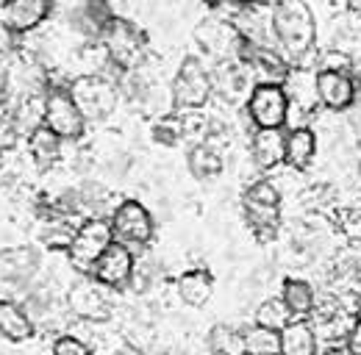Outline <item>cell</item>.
<instances>
[{"instance_id":"cell-1","label":"cell","mask_w":361,"mask_h":355,"mask_svg":"<svg viewBox=\"0 0 361 355\" xmlns=\"http://www.w3.org/2000/svg\"><path fill=\"white\" fill-rule=\"evenodd\" d=\"M272 28L281 56L292 67H312L317 58V17L309 0H275L272 3Z\"/></svg>"},{"instance_id":"cell-2","label":"cell","mask_w":361,"mask_h":355,"mask_svg":"<svg viewBox=\"0 0 361 355\" xmlns=\"http://www.w3.org/2000/svg\"><path fill=\"white\" fill-rule=\"evenodd\" d=\"M242 211L259 242H272L283 220V197L270 178L253 180L242 194Z\"/></svg>"},{"instance_id":"cell-3","label":"cell","mask_w":361,"mask_h":355,"mask_svg":"<svg viewBox=\"0 0 361 355\" xmlns=\"http://www.w3.org/2000/svg\"><path fill=\"white\" fill-rule=\"evenodd\" d=\"M170 87H173V97H176V111H200L203 106H209V100L214 94L212 70L195 56L180 61Z\"/></svg>"},{"instance_id":"cell-4","label":"cell","mask_w":361,"mask_h":355,"mask_svg":"<svg viewBox=\"0 0 361 355\" xmlns=\"http://www.w3.org/2000/svg\"><path fill=\"white\" fill-rule=\"evenodd\" d=\"M67 89H70L75 106L81 108L84 120H92V123L106 120L117 108V100H120V87L114 81L97 78V75H78Z\"/></svg>"},{"instance_id":"cell-5","label":"cell","mask_w":361,"mask_h":355,"mask_svg":"<svg viewBox=\"0 0 361 355\" xmlns=\"http://www.w3.org/2000/svg\"><path fill=\"white\" fill-rule=\"evenodd\" d=\"M114 242L131 247V250H142L150 244L153 239V214L139 203V200H123L117 203L114 214L109 217Z\"/></svg>"},{"instance_id":"cell-6","label":"cell","mask_w":361,"mask_h":355,"mask_svg":"<svg viewBox=\"0 0 361 355\" xmlns=\"http://www.w3.org/2000/svg\"><path fill=\"white\" fill-rule=\"evenodd\" d=\"M111 242H114V233H111L109 220H84L67 250L73 269H78L81 275H90L97 259L111 247Z\"/></svg>"},{"instance_id":"cell-7","label":"cell","mask_w":361,"mask_h":355,"mask_svg":"<svg viewBox=\"0 0 361 355\" xmlns=\"http://www.w3.org/2000/svg\"><path fill=\"white\" fill-rule=\"evenodd\" d=\"M100 42L109 50L111 61L117 67H123V70H134L145 58V37H142V31L136 28L134 23L126 20V17H114L103 28Z\"/></svg>"},{"instance_id":"cell-8","label":"cell","mask_w":361,"mask_h":355,"mask_svg":"<svg viewBox=\"0 0 361 355\" xmlns=\"http://www.w3.org/2000/svg\"><path fill=\"white\" fill-rule=\"evenodd\" d=\"M231 25L239 34L242 44H247V47H275L278 50L270 3L242 0L239 8H236V14L231 17Z\"/></svg>"},{"instance_id":"cell-9","label":"cell","mask_w":361,"mask_h":355,"mask_svg":"<svg viewBox=\"0 0 361 355\" xmlns=\"http://www.w3.org/2000/svg\"><path fill=\"white\" fill-rule=\"evenodd\" d=\"M111 289H106L103 283H97L92 275L78 278L70 292H67V309L73 316H78L81 322H106L111 319L114 306H111Z\"/></svg>"},{"instance_id":"cell-10","label":"cell","mask_w":361,"mask_h":355,"mask_svg":"<svg viewBox=\"0 0 361 355\" xmlns=\"http://www.w3.org/2000/svg\"><path fill=\"white\" fill-rule=\"evenodd\" d=\"M289 97L281 84H256L245 100V114L253 128H283Z\"/></svg>"},{"instance_id":"cell-11","label":"cell","mask_w":361,"mask_h":355,"mask_svg":"<svg viewBox=\"0 0 361 355\" xmlns=\"http://www.w3.org/2000/svg\"><path fill=\"white\" fill-rule=\"evenodd\" d=\"M84 114L75 106L70 89H50L45 94V128L61 136V139H81L84 133Z\"/></svg>"},{"instance_id":"cell-12","label":"cell","mask_w":361,"mask_h":355,"mask_svg":"<svg viewBox=\"0 0 361 355\" xmlns=\"http://www.w3.org/2000/svg\"><path fill=\"white\" fill-rule=\"evenodd\" d=\"M134 269H136V253L131 247L120 244V242H111V247L97 259V264L92 266V278L97 283H103L106 289H126L131 286L134 280Z\"/></svg>"},{"instance_id":"cell-13","label":"cell","mask_w":361,"mask_h":355,"mask_svg":"<svg viewBox=\"0 0 361 355\" xmlns=\"http://www.w3.org/2000/svg\"><path fill=\"white\" fill-rule=\"evenodd\" d=\"M195 39L206 50V56L217 58V61H231L242 56V39L233 31V25L220 20V17H206L203 23H197L195 28Z\"/></svg>"},{"instance_id":"cell-14","label":"cell","mask_w":361,"mask_h":355,"mask_svg":"<svg viewBox=\"0 0 361 355\" xmlns=\"http://www.w3.org/2000/svg\"><path fill=\"white\" fill-rule=\"evenodd\" d=\"M319 108L331 114H345L356 97V78L348 73H317Z\"/></svg>"},{"instance_id":"cell-15","label":"cell","mask_w":361,"mask_h":355,"mask_svg":"<svg viewBox=\"0 0 361 355\" xmlns=\"http://www.w3.org/2000/svg\"><path fill=\"white\" fill-rule=\"evenodd\" d=\"M228 139V131L209 133L206 142L195 144L186 156V164H189V173L197 178V180H212L226 170V153H223V142Z\"/></svg>"},{"instance_id":"cell-16","label":"cell","mask_w":361,"mask_h":355,"mask_svg":"<svg viewBox=\"0 0 361 355\" xmlns=\"http://www.w3.org/2000/svg\"><path fill=\"white\" fill-rule=\"evenodd\" d=\"M250 161L256 170H275L286 161V131L256 128L250 133Z\"/></svg>"},{"instance_id":"cell-17","label":"cell","mask_w":361,"mask_h":355,"mask_svg":"<svg viewBox=\"0 0 361 355\" xmlns=\"http://www.w3.org/2000/svg\"><path fill=\"white\" fill-rule=\"evenodd\" d=\"M53 11V0H6L3 23L14 34H28L39 28Z\"/></svg>"},{"instance_id":"cell-18","label":"cell","mask_w":361,"mask_h":355,"mask_svg":"<svg viewBox=\"0 0 361 355\" xmlns=\"http://www.w3.org/2000/svg\"><path fill=\"white\" fill-rule=\"evenodd\" d=\"M289 103L309 108V111H319V94H317V70L314 67H292L286 81L281 84Z\"/></svg>"},{"instance_id":"cell-19","label":"cell","mask_w":361,"mask_h":355,"mask_svg":"<svg viewBox=\"0 0 361 355\" xmlns=\"http://www.w3.org/2000/svg\"><path fill=\"white\" fill-rule=\"evenodd\" d=\"M176 294L183 306L203 309V306H209V300L214 294V278L206 269H186L176 280Z\"/></svg>"},{"instance_id":"cell-20","label":"cell","mask_w":361,"mask_h":355,"mask_svg":"<svg viewBox=\"0 0 361 355\" xmlns=\"http://www.w3.org/2000/svg\"><path fill=\"white\" fill-rule=\"evenodd\" d=\"M317 156H319V139L314 128H298V131H286V167L306 173L309 167H314Z\"/></svg>"},{"instance_id":"cell-21","label":"cell","mask_w":361,"mask_h":355,"mask_svg":"<svg viewBox=\"0 0 361 355\" xmlns=\"http://www.w3.org/2000/svg\"><path fill=\"white\" fill-rule=\"evenodd\" d=\"M37 266H39V256L31 247H8L6 253H0V283L20 286L31 280Z\"/></svg>"},{"instance_id":"cell-22","label":"cell","mask_w":361,"mask_h":355,"mask_svg":"<svg viewBox=\"0 0 361 355\" xmlns=\"http://www.w3.org/2000/svg\"><path fill=\"white\" fill-rule=\"evenodd\" d=\"M281 355H322L309 319H292L281 330Z\"/></svg>"},{"instance_id":"cell-23","label":"cell","mask_w":361,"mask_h":355,"mask_svg":"<svg viewBox=\"0 0 361 355\" xmlns=\"http://www.w3.org/2000/svg\"><path fill=\"white\" fill-rule=\"evenodd\" d=\"M281 300L295 319H309L317 306V286L306 278H286L281 286Z\"/></svg>"},{"instance_id":"cell-24","label":"cell","mask_w":361,"mask_h":355,"mask_svg":"<svg viewBox=\"0 0 361 355\" xmlns=\"http://www.w3.org/2000/svg\"><path fill=\"white\" fill-rule=\"evenodd\" d=\"M70 217L75 214H67V211H59V214H50L42 225V242H45L50 250H70L73 239H75V230L78 225H73Z\"/></svg>"},{"instance_id":"cell-25","label":"cell","mask_w":361,"mask_h":355,"mask_svg":"<svg viewBox=\"0 0 361 355\" xmlns=\"http://www.w3.org/2000/svg\"><path fill=\"white\" fill-rule=\"evenodd\" d=\"M61 136L50 131V128H37V131L28 136V150H31V158L39 164V167H50L53 161L61 158Z\"/></svg>"},{"instance_id":"cell-26","label":"cell","mask_w":361,"mask_h":355,"mask_svg":"<svg viewBox=\"0 0 361 355\" xmlns=\"http://www.w3.org/2000/svg\"><path fill=\"white\" fill-rule=\"evenodd\" d=\"M11 120L17 123L20 133H28V136L37 128H42L45 125V94H25L20 106L14 108Z\"/></svg>"},{"instance_id":"cell-27","label":"cell","mask_w":361,"mask_h":355,"mask_svg":"<svg viewBox=\"0 0 361 355\" xmlns=\"http://www.w3.org/2000/svg\"><path fill=\"white\" fill-rule=\"evenodd\" d=\"M206 347L212 355H245V342H242V330L233 325H214L206 336Z\"/></svg>"},{"instance_id":"cell-28","label":"cell","mask_w":361,"mask_h":355,"mask_svg":"<svg viewBox=\"0 0 361 355\" xmlns=\"http://www.w3.org/2000/svg\"><path fill=\"white\" fill-rule=\"evenodd\" d=\"M0 333L11 342H25L34 333V322L14 303H0Z\"/></svg>"},{"instance_id":"cell-29","label":"cell","mask_w":361,"mask_h":355,"mask_svg":"<svg viewBox=\"0 0 361 355\" xmlns=\"http://www.w3.org/2000/svg\"><path fill=\"white\" fill-rule=\"evenodd\" d=\"M242 342H245V355H281V333L270 328L250 325L242 330Z\"/></svg>"},{"instance_id":"cell-30","label":"cell","mask_w":361,"mask_h":355,"mask_svg":"<svg viewBox=\"0 0 361 355\" xmlns=\"http://www.w3.org/2000/svg\"><path fill=\"white\" fill-rule=\"evenodd\" d=\"M292 311L286 309V303L278 297H264L259 306H256V322L253 325H262V328H270V330H283L289 322H292Z\"/></svg>"},{"instance_id":"cell-31","label":"cell","mask_w":361,"mask_h":355,"mask_svg":"<svg viewBox=\"0 0 361 355\" xmlns=\"http://www.w3.org/2000/svg\"><path fill=\"white\" fill-rule=\"evenodd\" d=\"M334 228L345 239V244L361 247V206H339L334 217Z\"/></svg>"},{"instance_id":"cell-32","label":"cell","mask_w":361,"mask_h":355,"mask_svg":"<svg viewBox=\"0 0 361 355\" xmlns=\"http://www.w3.org/2000/svg\"><path fill=\"white\" fill-rule=\"evenodd\" d=\"M153 139L159 142V144H164V147H176L178 142H183V120H180V114H170V117H161V120H156V125H153Z\"/></svg>"},{"instance_id":"cell-33","label":"cell","mask_w":361,"mask_h":355,"mask_svg":"<svg viewBox=\"0 0 361 355\" xmlns=\"http://www.w3.org/2000/svg\"><path fill=\"white\" fill-rule=\"evenodd\" d=\"M50 355H92V347L84 339H78L75 333H67V336H59L53 342V353Z\"/></svg>"},{"instance_id":"cell-34","label":"cell","mask_w":361,"mask_h":355,"mask_svg":"<svg viewBox=\"0 0 361 355\" xmlns=\"http://www.w3.org/2000/svg\"><path fill=\"white\" fill-rule=\"evenodd\" d=\"M20 139V128L11 117H0V150H11Z\"/></svg>"},{"instance_id":"cell-35","label":"cell","mask_w":361,"mask_h":355,"mask_svg":"<svg viewBox=\"0 0 361 355\" xmlns=\"http://www.w3.org/2000/svg\"><path fill=\"white\" fill-rule=\"evenodd\" d=\"M345 350L350 355H361V316H356V322H353V330H350V336H348Z\"/></svg>"},{"instance_id":"cell-36","label":"cell","mask_w":361,"mask_h":355,"mask_svg":"<svg viewBox=\"0 0 361 355\" xmlns=\"http://www.w3.org/2000/svg\"><path fill=\"white\" fill-rule=\"evenodd\" d=\"M114 355H147L139 344H131V342H126V344H120L117 350H114Z\"/></svg>"},{"instance_id":"cell-37","label":"cell","mask_w":361,"mask_h":355,"mask_svg":"<svg viewBox=\"0 0 361 355\" xmlns=\"http://www.w3.org/2000/svg\"><path fill=\"white\" fill-rule=\"evenodd\" d=\"M325 355H350L345 347H339V350H331V353H325Z\"/></svg>"},{"instance_id":"cell-38","label":"cell","mask_w":361,"mask_h":355,"mask_svg":"<svg viewBox=\"0 0 361 355\" xmlns=\"http://www.w3.org/2000/svg\"><path fill=\"white\" fill-rule=\"evenodd\" d=\"M206 3H209V6L214 8V6H220V3H226V0H206Z\"/></svg>"},{"instance_id":"cell-39","label":"cell","mask_w":361,"mask_h":355,"mask_svg":"<svg viewBox=\"0 0 361 355\" xmlns=\"http://www.w3.org/2000/svg\"><path fill=\"white\" fill-rule=\"evenodd\" d=\"M0 170H3V150H0Z\"/></svg>"},{"instance_id":"cell-40","label":"cell","mask_w":361,"mask_h":355,"mask_svg":"<svg viewBox=\"0 0 361 355\" xmlns=\"http://www.w3.org/2000/svg\"><path fill=\"white\" fill-rule=\"evenodd\" d=\"M359 175H361V161H359Z\"/></svg>"}]
</instances>
